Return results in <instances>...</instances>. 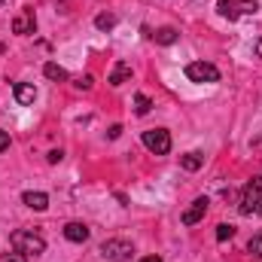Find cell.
Instances as JSON below:
<instances>
[{
	"label": "cell",
	"instance_id": "obj_1",
	"mask_svg": "<svg viewBox=\"0 0 262 262\" xmlns=\"http://www.w3.org/2000/svg\"><path fill=\"white\" fill-rule=\"evenodd\" d=\"M9 244H12L15 253H25V256H40V253L46 250V238H43L40 232H34V229H18V232H12V235H9Z\"/></svg>",
	"mask_w": 262,
	"mask_h": 262
},
{
	"label": "cell",
	"instance_id": "obj_2",
	"mask_svg": "<svg viewBox=\"0 0 262 262\" xmlns=\"http://www.w3.org/2000/svg\"><path fill=\"white\" fill-rule=\"evenodd\" d=\"M216 12L229 21L241 18V15H256L259 12V3L256 0H216Z\"/></svg>",
	"mask_w": 262,
	"mask_h": 262
},
{
	"label": "cell",
	"instance_id": "obj_3",
	"mask_svg": "<svg viewBox=\"0 0 262 262\" xmlns=\"http://www.w3.org/2000/svg\"><path fill=\"white\" fill-rule=\"evenodd\" d=\"M98 253H101L107 262H128L131 253H134V247H131V241L110 238V241H104V244H101V250H98Z\"/></svg>",
	"mask_w": 262,
	"mask_h": 262
},
{
	"label": "cell",
	"instance_id": "obj_4",
	"mask_svg": "<svg viewBox=\"0 0 262 262\" xmlns=\"http://www.w3.org/2000/svg\"><path fill=\"white\" fill-rule=\"evenodd\" d=\"M143 146L152 152V156H168L171 152V134L165 128H149V131H143Z\"/></svg>",
	"mask_w": 262,
	"mask_h": 262
},
{
	"label": "cell",
	"instance_id": "obj_5",
	"mask_svg": "<svg viewBox=\"0 0 262 262\" xmlns=\"http://www.w3.org/2000/svg\"><path fill=\"white\" fill-rule=\"evenodd\" d=\"M259 198H262V177H253V180H247V186H244V192H241L238 210H241L244 216H250V213L256 210Z\"/></svg>",
	"mask_w": 262,
	"mask_h": 262
},
{
	"label": "cell",
	"instance_id": "obj_6",
	"mask_svg": "<svg viewBox=\"0 0 262 262\" xmlns=\"http://www.w3.org/2000/svg\"><path fill=\"white\" fill-rule=\"evenodd\" d=\"M186 76L192 82H220V70L210 61H192V64H186Z\"/></svg>",
	"mask_w": 262,
	"mask_h": 262
},
{
	"label": "cell",
	"instance_id": "obj_7",
	"mask_svg": "<svg viewBox=\"0 0 262 262\" xmlns=\"http://www.w3.org/2000/svg\"><path fill=\"white\" fill-rule=\"evenodd\" d=\"M207 204H210V201H207L204 195L195 198V201L183 210V216H180V220H183V226H195V223H201V220H204V213H207Z\"/></svg>",
	"mask_w": 262,
	"mask_h": 262
},
{
	"label": "cell",
	"instance_id": "obj_8",
	"mask_svg": "<svg viewBox=\"0 0 262 262\" xmlns=\"http://www.w3.org/2000/svg\"><path fill=\"white\" fill-rule=\"evenodd\" d=\"M34 28H37L34 9H31V6H25V9L12 18V34H34Z\"/></svg>",
	"mask_w": 262,
	"mask_h": 262
},
{
	"label": "cell",
	"instance_id": "obj_9",
	"mask_svg": "<svg viewBox=\"0 0 262 262\" xmlns=\"http://www.w3.org/2000/svg\"><path fill=\"white\" fill-rule=\"evenodd\" d=\"M64 238L67 241H73V244H85V241H89V226H85V223H76V220L67 223L64 226Z\"/></svg>",
	"mask_w": 262,
	"mask_h": 262
},
{
	"label": "cell",
	"instance_id": "obj_10",
	"mask_svg": "<svg viewBox=\"0 0 262 262\" xmlns=\"http://www.w3.org/2000/svg\"><path fill=\"white\" fill-rule=\"evenodd\" d=\"M12 92H15V101H18L21 107H31V104L37 101V89H34L31 82H15Z\"/></svg>",
	"mask_w": 262,
	"mask_h": 262
},
{
	"label": "cell",
	"instance_id": "obj_11",
	"mask_svg": "<svg viewBox=\"0 0 262 262\" xmlns=\"http://www.w3.org/2000/svg\"><path fill=\"white\" fill-rule=\"evenodd\" d=\"M131 79V64L128 61H116L113 70H110V85H122Z\"/></svg>",
	"mask_w": 262,
	"mask_h": 262
},
{
	"label": "cell",
	"instance_id": "obj_12",
	"mask_svg": "<svg viewBox=\"0 0 262 262\" xmlns=\"http://www.w3.org/2000/svg\"><path fill=\"white\" fill-rule=\"evenodd\" d=\"M21 201H25L31 210H46V207H49V195H46V192H25Z\"/></svg>",
	"mask_w": 262,
	"mask_h": 262
},
{
	"label": "cell",
	"instance_id": "obj_13",
	"mask_svg": "<svg viewBox=\"0 0 262 262\" xmlns=\"http://www.w3.org/2000/svg\"><path fill=\"white\" fill-rule=\"evenodd\" d=\"M152 37H156V43H159V46H174V43L180 40L177 28H159V31H156Z\"/></svg>",
	"mask_w": 262,
	"mask_h": 262
},
{
	"label": "cell",
	"instance_id": "obj_14",
	"mask_svg": "<svg viewBox=\"0 0 262 262\" xmlns=\"http://www.w3.org/2000/svg\"><path fill=\"white\" fill-rule=\"evenodd\" d=\"M43 73H46V79H52V82H64L67 79V70L61 64H55V61H46V64H43Z\"/></svg>",
	"mask_w": 262,
	"mask_h": 262
},
{
	"label": "cell",
	"instance_id": "obj_15",
	"mask_svg": "<svg viewBox=\"0 0 262 262\" xmlns=\"http://www.w3.org/2000/svg\"><path fill=\"white\" fill-rule=\"evenodd\" d=\"M180 165H183V171H198L204 165V156L201 152H186V156H180Z\"/></svg>",
	"mask_w": 262,
	"mask_h": 262
},
{
	"label": "cell",
	"instance_id": "obj_16",
	"mask_svg": "<svg viewBox=\"0 0 262 262\" xmlns=\"http://www.w3.org/2000/svg\"><path fill=\"white\" fill-rule=\"evenodd\" d=\"M95 28H98V31L116 28V15H113V12H98V15H95Z\"/></svg>",
	"mask_w": 262,
	"mask_h": 262
},
{
	"label": "cell",
	"instance_id": "obj_17",
	"mask_svg": "<svg viewBox=\"0 0 262 262\" xmlns=\"http://www.w3.org/2000/svg\"><path fill=\"white\" fill-rule=\"evenodd\" d=\"M149 110H152V101H149L146 95H137V98H134V113H137V116H146Z\"/></svg>",
	"mask_w": 262,
	"mask_h": 262
},
{
	"label": "cell",
	"instance_id": "obj_18",
	"mask_svg": "<svg viewBox=\"0 0 262 262\" xmlns=\"http://www.w3.org/2000/svg\"><path fill=\"white\" fill-rule=\"evenodd\" d=\"M73 85H76L79 92H92V85H95V76H92V73H82V76H76V79H73Z\"/></svg>",
	"mask_w": 262,
	"mask_h": 262
},
{
	"label": "cell",
	"instance_id": "obj_19",
	"mask_svg": "<svg viewBox=\"0 0 262 262\" xmlns=\"http://www.w3.org/2000/svg\"><path fill=\"white\" fill-rule=\"evenodd\" d=\"M247 253H250L253 259H262V235H253V238H250V244H247Z\"/></svg>",
	"mask_w": 262,
	"mask_h": 262
},
{
	"label": "cell",
	"instance_id": "obj_20",
	"mask_svg": "<svg viewBox=\"0 0 262 262\" xmlns=\"http://www.w3.org/2000/svg\"><path fill=\"white\" fill-rule=\"evenodd\" d=\"M229 238H235V226L220 223V226H216V241H229Z\"/></svg>",
	"mask_w": 262,
	"mask_h": 262
},
{
	"label": "cell",
	"instance_id": "obj_21",
	"mask_svg": "<svg viewBox=\"0 0 262 262\" xmlns=\"http://www.w3.org/2000/svg\"><path fill=\"white\" fill-rule=\"evenodd\" d=\"M0 262H28L25 253H0Z\"/></svg>",
	"mask_w": 262,
	"mask_h": 262
},
{
	"label": "cell",
	"instance_id": "obj_22",
	"mask_svg": "<svg viewBox=\"0 0 262 262\" xmlns=\"http://www.w3.org/2000/svg\"><path fill=\"white\" fill-rule=\"evenodd\" d=\"M46 159H49V165H58V162L64 159V152H61V149H52V152H49Z\"/></svg>",
	"mask_w": 262,
	"mask_h": 262
},
{
	"label": "cell",
	"instance_id": "obj_23",
	"mask_svg": "<svg viewBox=\"0 0 262 262\" xmlns=\"http://www.w3.org/2000/svg\"><path fill=\"white\" fill-rule=\"evenodd\" d=\"M6 146H9V134H6V131L0 128V152H3Z\"/></svg>",
	"mask_w": 262,
	"mask_h": 262
},
{
	"label": "cell",
	"instance_id": "obj_24",
	"mask_svg": "<svg viewBox=\"0 0 262 262\" xmlns=\"http://www.w3.org/2000/svg\"><path fill=\"white\" fill-rule=\"evenodd\" d=\"M119 134H122V125H113V128L107 131V137H110V140H116Z\"/></svg>",
	"mask_w": 262,
	"mask_h": 262
},
{
	"label": "cell",
	"instance_id": "obj_25",
	"mask_svg": "<svg viewBox=\"0 0 262 262\" xmlns=\"http://www.w3.org/2000/svg\"><path fill=\"white\" fill-rule=\"evenodd\" d=\"M137 262H162V256H143V259H137Z\"/></svg>",
	"mask_w": 262,
	"mask_h": 262
},
{
	"label": "cell",
	"instance_id": "obj_26",
	"mask_svg": "<svg viewBox=\"0 0 262 262\" xmlns=\"http://www.w3.org/2000/svg\"><path fill=\"white\" fill-rule=\"evenodd\" d=\"M256 55H259V58H262V37H259V40H256Z\"/></svg>",
	"mask_w": 262,
	"mask_h": 262
},
{
	"label": "cell",
	"instance_id": "obj_27",
	"mask_svg": "<svg viewBox=\"0 0 262 262\" xmlns=\"http://www.w3.org/2000/svg\"><path fill=\"white\" fill-rule=\"evenodd\" d=\"M256 213H262V198H259V204H256Z\"/></svg>",
	"mask_w": 262,
	"mask_h": 262
},
{
	"label": "cell",
	"instance_id": "obj_28",
	"mask_svg": "<svg viewBox=\"0 0 262 262\" xmlns=\"http://www.w3.org/2000/svg\"><path fill=\"white\" fill-rule=\"evenodd\" d=\"M0 3H3V0H0Z\"/></svg>",
	"mask_w": 262,
	"mask_h": 262
}]
</instances>
